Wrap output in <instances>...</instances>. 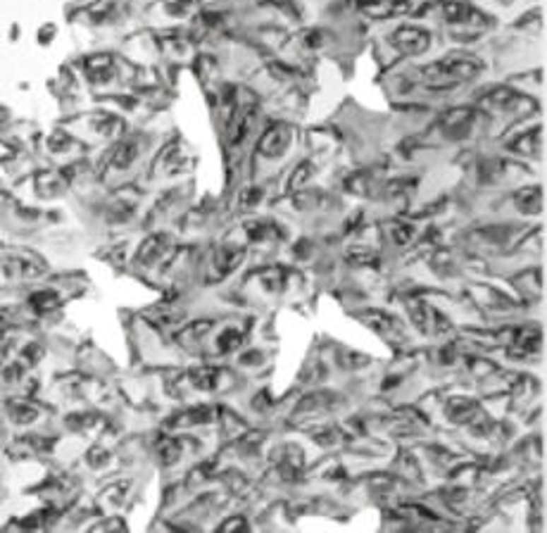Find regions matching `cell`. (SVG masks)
Returning a JSON list of instances; mask_svg holds the SVG:
<instances>
[{
    "mask_svg": "<svg viewBox=\"0 0 547 533\" xmlns=\"http://www.w3.org/2000/svg\"><path fill=\"white\" fill-rule=\"evenodd\" d=\"M481 69L478 62H474V57H464V60H445L438 64H431L426 69V76H431L433 81H461L474 76Z\"/></svg>",
    "mask_w": 547,
    "mask_h": 533,
    "instance_id": "6da1fadb",
    "label": "cell"
},
{
    "mask_svg": "<svg viewBox=\"0 0 547 533\" xmlns=\"http://www.w3.org/2000/svg\"><path fill=\"white\" fill-rule=\"evenodd\" d=\"M395 43L402 45L407 53H419L428 45V34H421L416 29H402L400 34H395Z\"/></svg>",
    "mask_w": 547,
    "mask_h": 533,
    "instance_id": "7a4b0ae2",
    "label": "cell"
}]
</instances>
